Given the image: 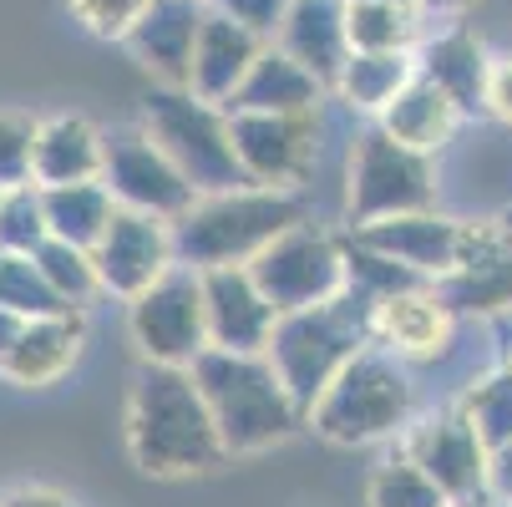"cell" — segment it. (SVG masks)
Returning <instances> with one entry per match:
<instances>
[{
	"label": "cell",
	"instance_id": "6da1fadb",
	"mask_svg": "<svg viewBox=\"0 0 512 507\" xmlns=\"http://www.w3.org/2000/svg\"><path fill=\"white\" fill-rule=\"evenodd\" d=\"M127 457L142 477H208L229 462L218 421L193 381V366L142 360L127 386Z\"/></svg>",
	"mask_w": 512,
	"mask_h": 507
},
{
	"label": "cell",
	"instance_id": "7a4b0ae2",
	"mask_svg": "<svg viewBox=\"0 0 512 507\" xmlns=\"http://www.w3.org/2000/svg\"><path fill=\"white\" fill-rule=\"evenodd\" d=\"M193 381L218 421L229 457H254L269 452L279 442H289L295 431H305V406L289 396V386L279 381L274 360L259 350H218L208 345L193 360Z\"/></svg>",
	"mask_w": 512,
	"mask_h": 507
},
{
	"label": "cell",
	"instance_id": "3957f363",
	"mask_svg": "<svg viewBox=\"0 0 512 507\" xmlns=\"http://www.w3.org/2000/svg\"><path fill=\"white\" fill-rule=\"evenodd\" d=\"M310 219L300 188H264L239 183L224 193H198V203L173 219L178 264L218 269V264H249L264 244H274L284 229Z\"/></svg>",
	"mask_w": 512,
	"mask_h": 507
},
{
	"label": "cell",
	"instance_id": "277c9868",
	"mask_svg": "<svg viewBox=\"0 0 512 507\" xmlns=\"http://www.w3.org/2000/svg\"><path fill=\"white\" fill-rule=\"evenodd\" d=\"M416 421V386L406 360L386 345H365L350 366L320 391L305 426L330 447H376Z\"/></svg>",
	"mask_w": 512,
	"mask_h": 507
},
{
	"label": "cell",
	"instance_id": "5b68a950",
	"mask_svg": "<svg viewBox=\"0 0 512 507\" xmlns=\"http://www.w3.org/2000/svg\"><path fill=\"white\" fill-rule=\"evenodd\" d=\"M371 315H376V300L365 295V289H355V284L340 289V295L325 300V305L279 315L264 355L274 360V371L289 386V396L305 406V416L320 401V391L376 340Z\"/></svg>",
	"mask_w": 512,
	"mask_h": 507
},
{
	"label": "cell",
	"instance_id": "8992f818",
	"mask_svg": "<svg viewBox=\"0 0 512 507\" xmlns=\"http://www.w3.org/2000/svg\"><path fill=\"white\" fill-rule=\"evenodd\" d=\"M421 208H436V158L396 142L371 117L350 137L345 153V198H340L345 229H365Z\"/></svg>",
	"mask_w": 512,
	"mask_h": 507
},
{
	"label": "cell",
	"instance_id": "52a82bcc",
	"mask_svg": "<svg viewBox=\"0 0 512 507\" xmlns=\"http://www.w3.org/2000/svg\"><path fill=\"white\" fill-rule=\"evenodd\" d=\"M142 127L158 137V148L183 168V178L198 193H224L249 183L244 163L234 153V127H229V107H218L208 97H198L193 87H153L142 102Z\"/></svg>",
	"mask_w": 512,
	"mask_h": 507
},
{
	"label": "cell",
	"instance_id": "ba28073f",
	"mask_svg": "<svg viewBox=\"0 0 512 507\" xmlns=\"http://www.w3.org/2000/svg\"><path fill=\"white\" fill-rule=\"evenodd\" d=\"M249 274L259 279V289L279 315L310 310V305L335 300L340 289H350V249H345V234H330L315 219H305L295 229H284L274 244H264L249 259Z\"/></svg>",
	"mask_w": 512,
	"mask_h": 507
},
{
	"label": "cell",
	"instance_id": "9c48e42d",
	"mask_svg": "<svg viewBox=\"0 0 512 507\" xmlns=\"http://www.w3.org/2000/svg\"><path fill=\"white\" fill-rule=\"evenodd\" d=\"M127 335H132L142 360L193 366L213 345L208 340V305H203V269L173 264L137 300H127Z\"/></svg>",
	"mask_w": 512,
	"mask_h": 507
},
{
	"label": "cell",
	"instance_id": "30bf717a",
	"mask_svg": "<svg viewBox=\"0 0 512 507\" xmlns=\"http://www.w3.org/2000/svg\"><path fill=\"white\" fill-rule=\"evenodd\" d=\"M102 183L112 188V198L122 208H142V213H158V219H183L198 203V188L158 148V137L148 127H112L107 132Z\"/></svg>",
	"mask_w": 512,
	"mask_h": 507
},
{
	"label": "cell",
	"instance_id": "8fae6325",
	"mask_svg": "<svg viewBox=\"0 0 512 507\" xmlns=\"http://www.w3.org/2000/svg\"><path fill=\"white\" fill-rule=\"evenodd\" d=\"M87 345L82 310H56V315H21L0 310V381L21 391L56 386Z\"/></svg>",
	"mask_w": 512,
	"mask_h": 507
},
{
	"label": "cell",
	"instance_id": "7c38bea8",
	"mask_svg": "<svg viewBox=\"0 0 512 507\" xmlns=\"http://www.w3.org/2000/svg\"><path fill=\"white\" fill-rule=\"evenodd\" d=\"M350 239H360L365 249H376L396 264H406L411 274H421L426 284H447L472 244H477V224L467 219H452V213H436V208H421V213H396V219H381V224H365V229H345Z\"/></svg>",
	"mask_w": 512,
	"mask_h": 507
},
{
	"label": "cell",
	"instance_id": "4fadbf2b",
	"mask_svg": "<svg viewBox=\"0 0 512 507\" xmlns=\"http://www.w3.org/2000/svg\"><path fill=\"white\" fill-rule=\"evenodd\" d=\"M229 127L249 183L300 188L310 178L320 148V112H229Z\"/></svg>",
	"mask_w": 512,
	"mask_h": 507
},
{
	"label": "cell",
	"instance_id": "5bb4252c",
	"mask_svg": "<svg viewBox=\"0 0 512 507\" xmlns=\"http://www.w3.org/2000/svg\"><path fill=\"white\" fill-rule=\"evenodd\" d=\"M92 264L102 279V295L137 300L153 279H163L178 264L173 219H158V213H142V208H117V219L92 249Z\"/></svg>",
	"mask_w": 512,
	"mask_h": 507
},
{
	"label": "cell",
	"instance_id": "9a60e30c",
	"mask_svg": "<svg viewBox=\"0 0 512 507\" xmlns=\"http://www.w3.org/2000/svg\"><path fill=\"white\" fill-rule=\"evenodd\" d=\"M452 502H477L487 497V442L477 437V426L467 421L462 406H442L421 421H411L396 437Z\"/></svg>",
	"mask_w": 512,
	"mask_h": 507
},
{
	"label": "cell",
	"instance_id": "2e32d148",
	"mask_svg": "<svg viewBox=\"0 0 512 507\" xmlns=\"http://www.w3.org/2000/svg\"><path fill=\"white\" fill-rule=\"evenodd\" d=\"M203 305H208V340L218 350H269L279 310L249 274V264H218L203 269Z\"/></svg>",
	"mask_w": 512,
	"mask_h": 507
},
{
	"label": "cell",
	"instance_id": "e0dca14e",
	"mask_svg": "<svg viewBox=\"0 0 512 507\" xmlns=\"http://www.w3.org/2000/svg\"><path fill=\"white\" fill-rule=\"evenodd\" d=\"M371 330H376V345L396 350L401 360H436L452 345L457 310L442 295V284H411L376 300Z\"/></svg>",
	"mask_w": 512,
	"mask_h": 507
},
{
	"label": "cell",
	"instance_id": "ac0fdd59",
	"mask_svg": "<svg viewBox=\"0 0 512 507\" xmlns=\"http://www.w3.org/2000/svg\"><path fill=\"white\" fill-rule=\"evenodd\" d=\"M208 21V0H153L142 21L127 31V51L142 71H153L163 87H188L193 77V46Z\"/></svg>",
	"mask_w": 512,
	"mask_h": 507
},
{
	"label": "cell",
	"instance_id": "d6986e66",
	"mask_svg": "<svg viewBox=\"0 0 512 507\" xmlns=\"http://www.w3.org/2000/svg\"><path fill=\"white\" fill-rule=\"evenodd\" d=\"M274 46H284L325 87H335L340 66L355 51L350 46V0H289V11L274 31Z\"/></svg>",
	"mask_w": 512,
	"mask_h": 507
},
{
	"label": "cell",
	"instance_id": "ffe728a7",
	"mask_svg": "<svg viewBox=\"0 0 512 507\" xmlns=\"http://www.w3.org/2000/svg\"><path fill=\"white\" fill-rule=\"evenodd\" d=\"M264 46H269V41H264L259 31H249V26H239L234 16H224V11L208 6V21H203L198 46H193V77H188V87H193L198 97L218 102V107H229L234 92L244 87V77L254 71V61H259Z\"/></svg>",
	"mask_w": 512,
	"mask_h": 507
},
{
	"label": "cell",
	"instance_id": "44dd1931",
	"mask_svg": "<svg viewBox=\"0 0 512 507\" xmlns=\"http://www.w3.org/2000/svg\"><path fill=\"white\" fill-rule=\"evenodd\" d=\"M492 61L497 56H487L482 36L467 31V26H447V31H436V36H421V46H416V71H421V77H431L467 117L487 112Z\"/></svg>",
	"mask_w": 512,
	"mask_h": 507
},
{
	"label": "cell",
	"instance_id": "7402d4cb",
	"mask_svg": "<svg viewBox=\"0 0 512 507\" xmlns=\"http://www.w3.org/2000/svg\"><path fill=\"white\" fill-rule=\"evenodd\" d=\"M457 315H492L512 305V213L477 224V244L467 264L442 284Z\"/></svg>",
	"mask_w": 512,
	"mask_h": 507
},
{
	"label": "cell",
	"instance_id": "603a6c76",
	"mask_svg": "<svg viewBox=\"0 0 512 507\" xmlns=\"http://www.w3.org/2000/svg\"><path fill=\"white\" fill-rule=\"evenodd\" d=\"M330 97V87L315 77L310 66H300L284 46H264L254 71L244 77V87L234 92L229 112H320V102Z\"/></svg>",
	"mask_w": 512,
	"mask_h": 507
},
{
	"label": "cell",
	"instance_id": "cb8c5ba5",
	"mask_svg": "<svg viewBox=\"0 0 512 507\" xmlns=\"http://www.w3.org/2000/svg\"><path fill=\"white\" fill-rule=\"evenodd\" d=\"M102 158H107V132L102 127H92L77 112L41 117V132H36V183L41 188L92 183V178H102Z\"/></svg>",
	"mask_w": 512,
	"mask_h": 507
},
{
	"label": "cell",
	"instance_id": "d4e9b609",
	"mask_svg": "<svg viewBox=\"0 0 512 507\" xmlns=\"http://www.w3.org/2000/svg\"><path fill=\"white\" fill-rule=\"evenodd\" d=\"M396 142H406V148H416V153H442L447 148V142L457 137V127L467 122V112L442 92V87H436L431 77H421V71H416V77L401 87V97L376 117Z\"/></svg>",
	"mask_w": 512,
	"mask_h": 507
},
{
	"label": "cell",
	"instance_id": "484cf974",
	"mask_svg": "<svg viewBox=\"0 0 512 507\" xmlns=\"http://www.w3.org/2000/svg\"><path fill=\"white\" fill-rule=\"evenodd\" d=\"M411 77H416V51H350L330 92L360 117H381Z\"/></svg>",
	"mask_w": 512,
	"mask_h": 507
},
{
	"label": "cell",
	"instance_id": "4316f807",
	"mask_svg": "<svg viewBox=\"0 0 512 507\" xmlns=\"http://www.w3.org/2000/svg\"><path fill=\"white\" fill-rule=\"evenodd\" d=\"M46 193V219H51V239H66L77 249H97V239L107 234V224L117 219V198L102 178L92 183H56L41 188Z\"/></svg>",
	"mask_w": 512,
	"mask_h": 507
},
{
	"label": "cell",
	"instance_id": "83f0119b",
	"mask_svg": "<svg viewBox=\"0 0 512 507\" xmlns=\"http://www.w3.org/2000/svg\"><path fill=\"white\" fill-rule=\"evenodd\" d=\"M421 6L401 0H350V46L355 51H416L421 46Z\"/></svg>",
	"mask_w": 512,
	"mask_h": 507
},
{
	"label": "cell",
	"instance_id": "f1b7e54d",
	"mask_svg": "<svg viewBox=\"0 0 512 507\" xmlns=\"http://www.w3.org/2000/svg\"><path fill=\"white\" fill-rule=\"evenodd\" d=\"M365 507H452V497L401 442L365 482Z\"/></svg>",
	"mask_w": 512,
	"mask_h": 507
},
{
	"label": "cell",
	"instance_id": "f546056e",
	"mask_svg": "<svg viewBox=\"0 0 512 507\" xmlns=\"http://www.w3.org/2000/svg\"><path fill=\"white\" fill-rule=\"evenodd\" d=\"M0 310H21V315H56L71 310L56 289L46 284L36 254H16V249H0Z\"/></svg>",
	"mask_w": 512,
	"mask_h": 507
},
{
	"label": "cell",
	"instance_id": "4dcf8cb0",
	"mask_svg": "<svg viewBox=\"0 0 512 507\" xmlns=\"http://www.w3.org/2000/svg\"><path fill=\"white\" fill-rule=\"evenodd\" d=\"M36 264H41L46 284L56 289V295H61L71 310H82L92 295H102V279H97L92 249H77V244H66V239H46V244L36 249Z\"/></svg>",
	"mask_w": 512,
	"mask_h": 507
},
{
	"label": "cell",
	"instance_id": "1f68e13d",
	"mask_svg": "<svg viewBox=\"0 0 512 507\" xmlns=\"http://www.w3.org/2000/svg\"><path fill=\"white\" fill-rule=\"evenodd\" d=\"M462 411H467V421L477 426V437L487 442V452L492 447H502L507 437H512V371L507 366H497V371H487V376H477L467 391H462V401H457Z\"/></svg>",
	"mask_w": 512,
	"mask_h": 507
},
{
	"label": "cell",
	"instance_id": "d6a6232c",
	"mask_svg": "<svg viewBox=\"0 0 512 507\" xmlns=\"http://www.w3.org/2000/svg\"><path fill=\"white\" fill-rule=\"evenodd\" d=\"M46 239H51V219H46L41 183H21L0 193V249L36 254Z\"/></svg>",
	"mask_w": 512,
	"mask_h": 507
},
{
	"label": "cell",
	"instance_id": "836d02e7",
	"mask_svg": "<svg viewBox=\"0 0 512 507\" xmlns=\"http://www.w3.org/2000/svg\"><path fill=\"white\" fill-rule=\"evenodd\" d=\"M36 132H41L36 117L0 112V193L36 183Z\"/></svg>",
	"mask_w": 512,
	"mask_h": 507
},
{
	"label": "cell",
	"instance_id": "e575fe53",
	"mask_svg": "<svg viewBox=\"0 0 512 507\" xmlns=\"http://www.w3.org/2000/svg\"><path fill=\"white\" fill-rule=\"evenodd\" d=\"M71 16H77L92 36L102 41H127V31L142 21V11L153 6V0H66Z\"/></svg>",
	"mask_w": 512,
	"mask_h": 507
},
{
	"label": "cell",
	"instance_id": "d590c367",
	"mask_svg": "<svg viewBox=\"0 0 512 507\" xmlns=\"http://www.w3.org/2000/svg\"><path fill=\"white\" fill-rule=\"evenodd\" d=\"M213 11H224V16H234L239 26H249V31H259L264 41H274V31H279V21H284V11H289V0H208Z\"/></svg>",
	"mask_w": 512,
	"mask_h": 507
},
{
	"label": "cell",
	"instance_id": "8d00e7d4",
	"mask_svg": "<svg viewBox=\"0 0 512 507\" xmlns=\"http://www.w3.org/2000/svg\"><path fill=\"white\" fill-rule=\"evenodd\" d=\"M487 117L512 127V56L492 61V82H487Z\"/></svg>",
	"mask_w": 512,
	"mask_h": 507
},
{
	"label": "cell",
	"instance_id": "74e56055",
	"mask_svg": "<svg viewBox=\"0 0 512 507\" xmlns=\"http://www.w3.org/2000/svg\"><path fill=\"white\" fill-rule=\"evenodd\" d=\"M487 497L512 502V437L487 452Z\"/></svg>",
	"mask_w": 512,
	"mask_h": 507
},
{
	"label": "cell",
	"instance_id": "f35d334b",
	"mask_svg": "<svg viewBox=\"0 0 512 507\" xmlns=\"http://www.w3.org/2000/svg\"><path fill=\"white\" fill-rule=\"evenodd\" d=\"M0 507H77V502L56 487H16V492L0 497Z\"/></svg>",
	"mask_w": 512,
	"mask_h": 507
},
{
	"label": "cell",
	"instance_id": "ab89813d",
	"mask_svg": "<svg viewBox=\"0 0 512 507\" xmlns=\"http://www.w3.org/2000/svg\"><path fill=\"white\" fill-rule=\"evenodd\" d=\"M472 0H421V11L426 16H452V11H467Z\"/></svg>",
	"mask_w": 512,
	"mask_h": 507
},
{
	"label": "cell",
	"instance_id": "60d3db41",
	"mask_svg": "<svg viewBox=\"0 0 512 507\" xmlns=\"http://www.w3.org/2000/svg\"><path fill=\"white\" fill-rule=\"evenodd\" d=\"M452 507H512V502H502V497H477V502H452Z\"/></svg>",
	"mask_w": 512,
	"mask_h": 507
},
{
	"label": "cell",
	"instance_id": "b9f144b4",
	"mask_svg": "<svg viewBox=\"0 0 512 507\" xmlns=\"http://www.w3.org/2000/svg\"><path fill=\"white\" fill-rule=\"evenodd\" d=\"M502 366H507V371H512V345H507V360H502Z\"/></svg>",
	"mask_w": 512,
	"mask_h": 507
},
{
	"label": "cell",
	"instance_id": "7bdbcfd3",
	"mask_svg": "<svg viewBox=\"0 0 512 507\" xmlns=\"http://www.w3.org/2000/svg\"><path fill=\"white\" fill-rule=\"evenodd\" d=\"M401 6H421V0H401Z\"/></svg>",
	"mask_w": 512,
	"mask_h": 507
}]
</instances>
